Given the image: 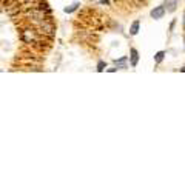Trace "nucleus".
Returning a JSON list of instances; mask_svg holds the SVG:
<instances>
[{"label": "nucleus", "mask_w": 185, "mask_h": 185, "mask_svg": "<svg viewBox=\"0 0 185 185\" xmlns=\"http://www.w3.org/2000/svg\"><path fill=\"white\" fill-rule=\"evenodd\" d=\"M37 25H39V33H40L42 36H46V37H50V39H53L56 28H54V25H53V22H51V17L39 22Z\"/></svg>", "instance_id": "obj_1"}, {"label": "nucleus", "mask_w": 185, "mask_h": 185, "mask_svg": "<svg viewBox=\"0 0 185 185\" xmlns=\"http://www.w3.org/2000/svg\"><path fill=\"white\" fill-rule=\"evenodd\" d=\"M20 39H22L25 43H29V45H33L34 42L39 40L36 31L31 29V28H25V29H22V33H20Z\"/></svg>", "instance_id": "obj_2"}, {"label": "nucleus", "mask_w": 185, "mask_h": 185, "mask_svg": "<svg viewBox=\"0 0 185 185\" xmlns=\"http://www.w3.org/2000/svg\"><path fill=\"white\" fill-rule=\"evenodd\" d=\"M5 9H6V14H8V16L14 17L16 14H18V13H20L22 6H20V3H18L17 0H9V2L5 5Z\"/></svg>", "instance_id": "obj_3"}, {"label": "nucleus", "mask_w": 185, "mask_h": 185, "mask_svg": "<svg viewBox=\"0 0 185 185\" xmlns=\"http://www.w3.org/2000/svg\"><path fill=\"white\" fill-rule=\"evenodd\" d=\"M165 14V8L164 6H156L153 11H151V17L153 18H162Z\"/></svg>", "instance_id": "obj_4"}, {"label": "nucleus", "mask_w": 185, "mask_h": 185, "mask_svg": "<svg viewBox=\"0 0 185 185\" xmlns=\"http://www.w3.org/2000/svg\"><path fill=\"white\" fill-rule=\"evenodd\" d=\"M165 6H166V11H170V13L176 11V6H177V0H165Z\"/></svg>", "instance_id": "obj_5"}, {"label": "nucleus", "mask_w": 185, "mask_h": 185, "mask_svg": "<svg viewBox=\"0 0 185 185\" xmlns=\"http://www.w3.org/2000/svg\"><path fill=\"white\" fill-rule=\"evenodd\" d=\"M137 31H139V20H134L133 25H131V28H130V34L131 36H136Z\"/></svg>", "instance_id": "obj_6"}, {"label": "nucleus", "mask_w": 185, "mask_h": 185, "mask_svg": "<svg viewBox=\"0 0 185 185\" xmlns=\"http://www.w3.org/2000/svg\"><path fill=\"white\" fill-rule=\"evenodd\" d=\"M139 62V54L136 50H131V66H136Z\"/></svg>", "instance_id": "obj_7"}, {"label": "nucleus", "mask_w": 185, "mask_h": 185, "mask_svg": "<svg viewBox=\"0 0 185 185\" xmlns=\"http://www.w3.org/2000/svg\"><path fill=\"white\" fill-rule=\"evenodd\" d=\"M125 62H127V57L124 56L122 59H119V60H116V66H117V68H127V65H125Z\"/></svg>", "instance_id": "obj_8"}, {"label": "nucleus", "mask_w": 185, "mask_h": 185, "mask_svg": "<svg viewBox=\"0 0 185 185\" xmlns=\"http://www.w3.org/2000/svg\"><path fill=\"white\" fill-rule=\"evenodd\" d=\"M164 56H165V53H164V51H159L157 54L154 56V60H156L157 63H161V62L164 60Z\"/></svg>", "instance_id": "obj_9"}, {"label": "nucleus", "mask_w": 185, "mask_h": 185, "mask_svg": "<svg viewBox=\"0 0 185 185\" xmlns=\"http://www.w3.org/2000/svg\"><path fill=\"white\" fill-rule=\"evenodd\" d=\"M77 6H79V3H73L71 6H66V8H65V13H73V11L77 9Z\"/></svg>", "instance_id": "obj_10"}, {"label": "nucleus", "mask_w": 185, "mask_h": 185, "mask_svg": "<svg viewBox=\"0 0 185 185\" xmlns=\"http://www.w3.org/2000/svg\"><path fill=\"white\" fill-rule=\"evenodd\" d=\"M105 70V63L103 62H99L97 63V71H103Z\"/></svg>", "instance_id": "obj_11"}, {"label": "nucleus", "mask_w": 185, "mask_h": 185, "mask_svg": "<svg viewBox=\"0 0 185 185\" xmlns=\"http://www.w3.org/2000/svg\"><path fill=\"white\" fill-rule=\"evenodd\" d=\"M102 3H103V5H108L110 2H108V0H102Z\"/></svg>", "instance_id": "obj_12"}, {"label": "nucleus", "mask_w": 185, "mask_h": 185, "mask_svg": "<svg viewBox=\"0 0 185 185\" xmlns=\"http://www.w3.org/2000/svg\"><path fill=\"white\" fill-rule=\"evenodd\" d=\"M184 28H185V17H184Z\"/></svg>", "instance_id": "obj_13"}]
</instances>
